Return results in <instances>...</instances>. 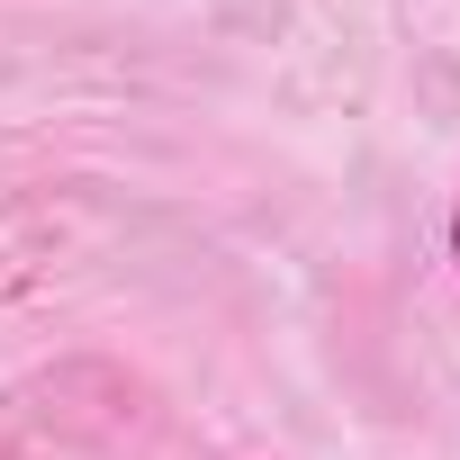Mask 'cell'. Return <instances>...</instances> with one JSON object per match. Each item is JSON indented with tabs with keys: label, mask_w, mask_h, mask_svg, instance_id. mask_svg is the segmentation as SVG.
<instances>
[{
	"label": "cell",
	"mask_w": 460,
	"mask_h": 460,
	"mask_svg": "<svg viewBox=\"0 0 460 460\" xmlns=\"http://www.w3.org/2000/svg\"><path fill=\"white\" fill-rule=\"evenodd\" d=\"M451 262H460V208H451Z\"/></svg>",
	"instance_id": "6da1fadb"
}]
</instances>
